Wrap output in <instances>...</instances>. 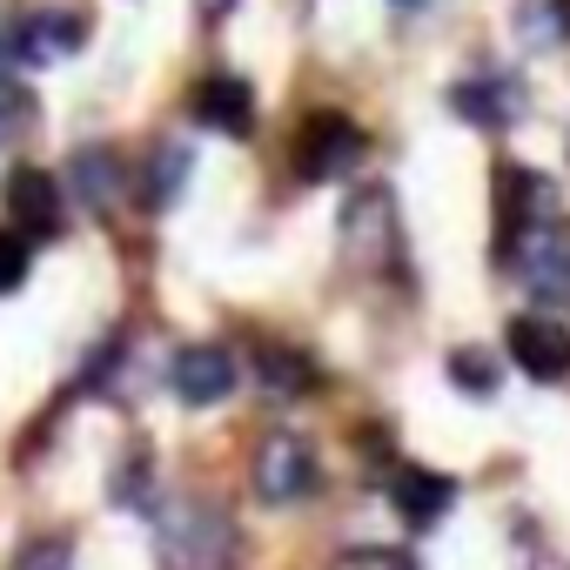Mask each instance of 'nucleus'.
I'll return each mask as SVG.
<instances>
[{
	"label": "nucleus",
	"instance_id": "nucleus-21",
	"mask_svg": "<svg viewBox=\"0 0 570 570\" xmlns=\"http://www.w3.org/2000/svg\"><path fill=\"white\" fill-rule=\"evenodd\" d=\"M403 8H423V0H403Z\"/></svg>",
	"mask_w": 570,
	"mask_h": 570
},
{
	"label": "nucleus",
	"instance_id": "nucleus-6",
	"mask_svg": "<svg viewBox=\"0 0 570 570\" xmlns=\"http://www.w3.org/2000/svg\"><path fill=\"white\" fill-rule=\"evenodd\" d=\"M543 215H557V188H550L543 175L503 161V168H497V228H503V255H510V242H517L530 222H543Z\"/></svg>",
	"mask_w": 570,
	"mask_h": 570
},
{
	"label": "nucleus",
	"instance_id": "nucleus-14",
	"mask_svg": "<svg viewBox=\"0 0 570 570\" xmlns=\"http://www.w3.org/2000/svg\"><path fill=\"white\" fill-rule=\"evenodd\" d=\"M68 168H75V195L88 208H115L121 202V161H115V148H81Z\"/></svg>",
	"mask_w": 570,
	"mask_h": 570
},
{
	"label": "nucleus",
	"instance_id": "nucleus-17",
	"mask_svg": "<svg viewBox=\"0 0 570 570\" xmlns=\"http://www.w3.org/2000/svg\"><path fill=\"white\" fill-rule=\"evenodd\" d=\"M450 376H456L463 396H497V363H490L483 350H456V356H450Z\"/></svg>",
	"mask_w": 570,
	"mask_h": 570
},
{
	"label": "nucleus",
	"instance_id": "nucleus-20",
	"mask_svg": "<svg viewBox=\"0 0 570 570\" xmlns=\"http://www.w3.org/2000/svg\"><path fill=\"white\" fill-rule=\"evenodd\" d=\"M228 8H235V0H202V14H208V21H222Z\"/></svg>",
	"mask_w": 570,
	"mask_h": 570
},
{
	"label": "nucleus",
	"instance_id": "nucleus-9",
	"mask_svg": "<svg viewBox=\"0 0 570 570\" xmlns=\"http://www.w3.org/2000/svg\"><path fill=\"white\" fill-rule=\"evenodd\" d=\"M188 108H195V121H202V128L235 135V141L255 128V88H248V81H235V75H208V81L195 88V101H188Z\"/></svg>",
	"mask_w": 570,
	"mask_h": 570
},
{
	"label": "nucleus",
	"instance_id": "nucleus-13",
	"mask_svg": "<svg viewBox=\"0 0 570 570\" xmlns=\"http://www.w3.org/2000/svg\"><path fill=\"white\" fill-rule=\"evenodd\" d=\"M456 115L476 121V128H510L517 121V88L497 81V75H476V81H456Z\"/></svg>",
	"mask_w": 570,
	"mask_h": 570
},
{
	"label": "nucleus",
	"instance_id": "nucleus-5",
	"mask_svg": "<svg viewBox=\"0 0 570 570\" xmlns=\"http://www.w3.org/2000/svg\"><path fill=\"white\" fill-rule=\"evenodd\" d=\"M168 390L188 403V410H208L235 390V356L222 343H188L175 363H168Z\"/></svg>",
	"mask_w": 570,
	"mask_h": 570
},
{
	"label": "nucleus",
	"instance_id": "nucleus-3",
	"mask_svg": "<svg viewBox=\"0 0 570 570\" xmlns=\"http://www.w3.org/2000/svg\"><path fill=\"white\" fill-rule=\"evenodd\" d=\"M363 128L343 115V108H316L309 121H303V135H296V175L303 181H336V175H350L356 161H363Z\"/></svg>",
	"mask_w": 570,
	"mask_h": 570
},
{
	"label": "nucleus",
	"instance_id": "nucleus-7",
	"mask_svg": "<svg viewBox=\"0 0 570 570\" xmlns=\"http://www.w3.org/2000/svg\"><path fill=\"white\" fill-rule=\"evenodd\" d=\"M510 363H517L530 383L570 376V330H557V323H543V316H517V323H510Z\"/></svg>",
	"mask_w": 570,
	"mask_h": 570
},
{
	"label": "nucleus",
	"instance_id": "nucleus-19",
	"mask_svg": "<svg viewBox=\"0 0 570 570\" xmlns=\"http://www.w3.org/2000/svg\"><path fill=\"white\" fill-rule=\"evenodd\" d=\"M21 570H68V543H61V537H48V543H35V550L21 557Z\"/></svg>",
	"mask_w": 570,
	"mask_h": 570
},
{
	"label": "nucleus",
	"instance_id": "nucleus-16",
	"mask_svg": "<svg viewBox=\"0 0 570 570\" xmlns=\"http://www.w3.org/2000/svg\"><path fill=\"white\" fill-rule=\"evenodd\" d=\"M181 188H188V148L161 141V148L148 155V181H141V195H148V208H168Z\"/></svg>",
	"mask_w": 570,
	"mask_h": 570
},
{
	"label": "nucleus",
	"instance_id": "nucleus-1",
	"mask_svg": "<svg viewBox=\"0 0 570 570\" xmlns=\"http://www.w3.org/2000/svg\"><path fill=\"white\" fill-rule=\"evenodd\" d=\"M161 557H168V570H228L235 523L215 503H175L161 517Z\"/></svg>",
	"mask_w": 570,
	"mask_h": 570
},
{
	"label": "nucleus",
	"instance_id": "nucleus-11",
	"mask_svg": "<svg viewBox=\"0 0 570 570\" xmlns=\"http://www.w3.org/2000/svg\"><path fill=\"white\" fill-rule=\"evenodd\" d=\"M81 41H88V21H81V14H68V8H48V14H35V21L21 28V41H14V48H21V61H28V68H55V61H68Z\"/></svg>",
	"mask_w": 570,
	"mask_h": 570
},
{
	"label": "nucleus",
	"instance_id": "nucleus-12",
	"mask_svg": "<svg viewBox=\"0 0 570 570\" xmlns=\"http://www.w3.org/2000/svg\"><path fill=\"white\" fill-rule=\"evenodd\" d=\"M255 376L268 396H309L316 390V363L289 343H255Z\"/></svg>",
	"mask_w": 570,
	"mask_h": 570
},
{
	"label": "nucleus",
	"instance_id": "nucleus-4",
	"mask_svg": "<svg viewBox=\"0 0 570 570\" xmlns=\"http://www.w3.org/2000/svg\"><path fill=\"white\" fill-rule=\"evenodd\" d=\"M316 483H323V463H316L309 436H296V430L262 436V450H255V497L262 503H303Z\"/></svg>",
	"mask_w": 570,
	"mask_h": 570
},
{
	"label": "nucleus",
	"instance_id": "nucleus-2",
	"mask_svg": "<svg viewBox=\"0 0 570 570\" xmlns=\"http://www.w3.org/2000/svg\"><path fill=\"white\" fill-rule=\"evenodd\" d=\"M517 282L537 303H563L570 296V222L543 215L517 235Z\"/></svg>",
	"mask_w": 570,
	"mask_h": 570
},
{
	"label": "nucleus",
	"instance_id": "nucleus-8",
	"mask_svg": "<svg viewBox=\"0 0 570 570\" xmlns=\"http://www.w3.org/2000/svg\"><path fill=\"white\" fill-rule=\"evenodd\" d=\"M0 202H8V222L21 235H55L61 228V188L48 168H14L8 188H0Z\"/></svg>",
	"mask_w": 570,
	"mask_h": 570
},
{
	"label": "nucleus",
	"instance_id": "nucleus-10",
	"mask_svg": "<svg viewBox=\"0 0 570 570\" xmlns=\"http://www.w3.org/2000/svg\"><path fill=\"white\" fill-rule=\"evenodd\" d=\"M390 503H396V517L410 523V530H423V523H436L450 503H456V483L443 476V470H423V463H403L396 476H390Z\"/></svg>",
	"mask_w": 570,
	"mask_h": 570
},
{
	"label": "nucleus",
	"instance_id": "nucleus-18",
	"mask_svg": "<svg viewBox=\"0 0 570 570\" xmlns=\"http://www.w3.org/2000/svg\"><path fill=\"white\" fill-rule=\"evenodd\" d=\"M21 282H28V235L0 228V296H14Z\"/></svg>",
	"mask_w": 570,
	"mask_h": 570
},
{
	"label": "nucleus",
	"instance_id": "nucleus-15",
	"mask_svg": "<svg viewBox=\"0 0 570 570\" xmlns=\"http://www.w3.org/2000/svg\"><path fill=\"white\" fill-rule=\"evenodd\" d=\"M517 41L530 55L563 48L570 41V0H523V8H517Z\"/></svg>",
	"mask_w": 570,
	"mask_h": 570
}]
</instances>
